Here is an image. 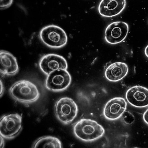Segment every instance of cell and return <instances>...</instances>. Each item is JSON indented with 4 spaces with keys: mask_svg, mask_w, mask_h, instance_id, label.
I'll use <instances>...</instances> for the list:
<instances>
[{
    "mask_svg": "<svg viewBox=\"0 0 148 148\" xmlns=\"http://www.w3.org/2000/svg\"><path fill=\"white\" fill-rule=\"evenodd\" d=\"M71 82V77L67 70L59 69L47 75L45 86L49 90L55 92H60L67 89Z\"/></svg>",
    "mask_w": 148,
    "mask_h": 148,
    "instance_id": "6",
    "label": "cell"
},
{
    "mask_svg": "<svg viewBox=\"0 0 148 148\" xmlns=\"http://www.w3.org/2000/svg\"><path fill=\"white\" fill-rule=\"evenodd\" d=\"M41 41L53 48L62 47L67 44L68 37L65 31L58 26L50 25L43 28L39 34Z\"/></svg>",
    "mask_w": 148,
    "mask_h": 148,
    "instance_id": "3",
    "label": "cell"
},
{
    "mask_svg": "<svg viewBox=\"0 0 148 148\" xmlns=\"http://www.w3.org/2000/svg\"><path fill=\"white\" fill-rule=\"evenodd\" d=\"M9 93L15 101L27 105L38 101L41 95L36 85L29 81L25 80L14 84L10 88Z\"/></svg>",
    "mask_w": 148,
    "mask_h": 148,
    "instance_id": "1",
    "label": "cell"
},
{
    "mask_svg": "<svg viewBox=\"0 0 148 148\" xmlns=\"http://www.w3.org/2000/svg\"><path fill=\"white\" fill-rule=\"evenodd\" d=\"M128 103L135 107L143 108L148 106V89L140 86L129 89L126 94Z\"/></svg>",
    "mask_w": 148,
    "mask_h": 148,
    "instance_id": "10",
    "label": "cell"
},
{
    "mask_svg": "<svg viewBox=\"0 0 148 148\" xmlns=\"http://www.w3.org/2000/svg\"><path fill=\"white\" fill-rule=\"evenodd\" d=\"M121 116L123 121L127 125L132 124L135 120L134 116L128 111H125Z\"/></svg>",
    "mask_w": 148,
    "mask_h": 148,
    "instance_id": "15",
    "label": "cell"
},
{
    "mask_svg": "<svg viewBox=\"0 0 148 148\" xmlns=\"http://www.w3.org/2000/svg\"><path fill=\"white\" fill-rule=\"evenodd\" d=\"M126 4V0H102L98 6V11L103 16L112 17L120 14Z\"/></svg>",
    "mask_w": 148,
    "mask_h": 148,
    "instance_id": "11",
    "label": "cell"
},
{
    "mask_svg": "<svg viewBox=\"0 0 148 148\" xmlns=\"http://www.w3.org/2000/svg\"><path fill=\"white\" fill-rule=\"evenodd\" d=\"M4 92V87L1 81V97L3 95Z\"/></svg>",
    "mask_w": 148,
    "mask_h": 148,
    "instance_id": "18",
    "label": "cell"
},
{
    "mask_svg": "<svg viewBox=\"0 0 148 148\" xmlns=\"http://www.w3.org/2000/svg\"><path fill=\"white\" fill-rule=\"evenodd\" d=\"M13 2V0H1L0 7L1 9H5L9 7Z\"/></svg>",
    "mask_w": 148,
    "mask_h": 148,
    "instance_id": "16",
    "label": "cell"
},
{
    "mask_svg": "<svg viewBox=\"0 0 148 148\" xmlns=\"http://www.w3.org/2000/svg\"><path fill=\"white\" fill-rule=\"evenodd\" d=\"M73 132L78 138L82 141L89 142L102 137L105 130L96 121L90 119H82L74 126Z\"/></svg>",
    "mask_w": 148,
    "mask_h": 148,
    "instance_id": "2",
    "label": "cell"
},
{
    "mask_svg": "<svg viewBox=\"0 0 148 148\" xmlns=\"http://www.w3.org/2000/svg\"><path fill=\"white\" fill-rule=\"evenodd\" d=\"M127 103L124 98L116 97L108 101L105 105L103 115L107 119L115 120L118 119L126 109Z\"/></svg>",
    "mask_w": 148,
    "mask_h": 148,
    "instance_id": "9",
    "label": "cell"
},
{
    "mask_svg": "<svg viewBox=\"0 0 148 148\" xmlns=\"http://www.w3.org/2000/svg\"><path fill=\"white\" fill-rule=\"evenodd\" d=\"M4 138L1 136V147L3 148L4 147Z\"/></svg>",
    "mask_w": 148,
    "mask_h": 148,
    "instance_id": "19",
    "label": "cell"
},
{
    "mask_svg": "<svg viewBox=\"0 0 148 148\" xmlns=\"http://www.w3.org/2000/svg\"><path fill=\"white\" fill-rule=\"evenodd\" d=\"M143 119L145 122L148 125V109L145 111L143 115Z\"/></svg>",
    "mask_w": 148,
    "mask_h": 148,
    "instance_id": "17",
    "label": "cell"
},
{
    "mask_svg": "<svg viewBox=\"0 0 148 148\" xmlns=\"http://www.w3.org/2000/svg\"><path fill=\"white\" fill-rule=\"evenodd\" d=\"M128 71V67L126 63L116 62L107 68L105 72V76L109 81L116 82L124 78L127 75Z\"/></svg>",
    "mask_w": 148,
    "mask_h": 148,
    "instance_id": "13",
    "label": "cell"
},
{
    "mask_svg": "<svg viewBox=\"0 0 148 148\" xmlns=\"http://www.w3.org/2000/svg\"><path fill=\"white\" fill-rule=\"evenodd\" d=\"M39 65L41 71L47 76L59 69L67 70L68 67L67 62L64 58L54 54H47L42 56Z\"/></svg>",
    "mask_w": 148,
    "mask_h": 148,
    "instance_id": "8",
    "label": "cell"
},
{
    "mask_svg": "<svg viewBox=\"0 0 148 148\" xmlns=\"http://www.w3.org/2000/svg\"><path fill=\"white\" fill-rule=\"evenodd\" d=\"M56 116L62 123L69 125L76 117L78 108L75 102L72 99L64 97L60 99L54 106Z\"/></svg>",
    "mask_w": 148,
    "mask_h": 148,
    "instance_id": "4",
    "label": "cell"
},
{
    "mask_svg": "<svg viewBox=\"0 0 148 148\" xmlns=\"http://www.w3.org/2000/svg\"><path fill=\"white\" fill-rule=\"evenodd\" d=\"M145 53L146 56L148 58V45L145 48Z\"/></svg>",
    "mask_w": 148,
    "mask_h": 148,
    "instance_id": "20",
    "label": "cell"
},
{
    "mask_svg": "<svg viewBox=\"0 0 148 148\" xmlns=\"http://www.w3.org/2000/svg\"><path fill=\"white\" fill-rule=\"evenodd\" d=\"M129 30V26L126 23L123 21L113 22L106 29L105 40L111 44L119 43L126 38Z\"/></svg>",
    "mask_w": 148,
    "mask_h": 148,
    "instance_id": "7",
    "label": "cell"
},
{
    "mask_svg": "<svg viewBox=\"0 0 148 148\" xmlns=\"http://www.w3.org/2000/svg\"><path fill=\"white\" fill-rule=\"evenodd\" d=\"M0 72L3 76H12L19 71V67L16 58L9 52L4 51L0 52Z\"/></svg>",
    "mask_w": 148,
    "mask_h": 148,
    "instance_id": "12",
    "label": "cell"
},
{
    "mask_svg": "<svg viewBox=\"0 0 148 148\" xmlns=\"http://www.w3.org/2000/svg\"><path fill=\"white\" fill-rule=\"evenodd\" d=\"M22 115L17 113L3 116L0 120L1 136L8 140L16 138L22 130Z\"/></svg>",
    "mask_w": 148,
    "mask_h": 148,
    "instance_id": "5",
    "label": "cell"
},
{
    "mask_svg": "<svg viewBox=\"0 0 148 148\" xmlns=\"http://www.w3.org/2000/svg\"><path fill=\"white\" fill-rule=\"evenodd\" d=\"M33 148H61L62 144L58 138L51 136L40 138L34 143Z\"/></svg>",
    "mask_w": 148,
    "mask_h": 148,
    "instance_id": "14",
    "label": "cell"
}]
</instances>
